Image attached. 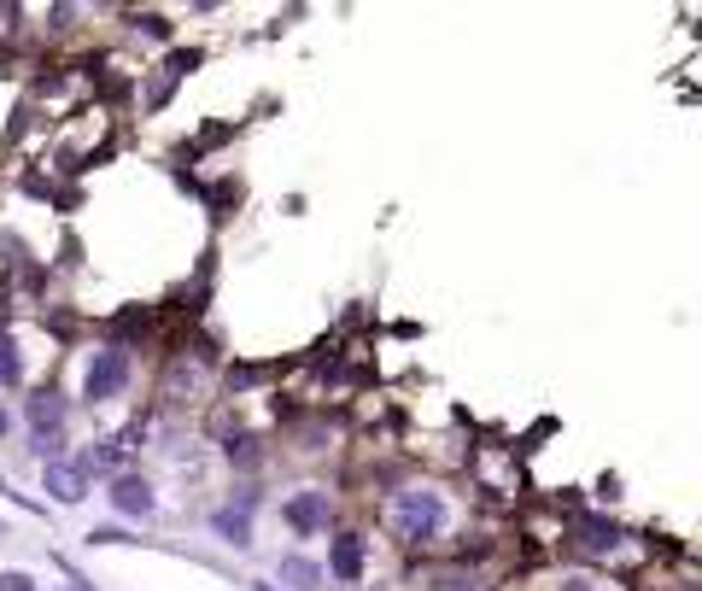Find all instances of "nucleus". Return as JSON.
<instances>
[{
  "label": "nucleus",
  "mask_w": 702,
  "mask_h": 591,
  "mask_svg": "<svg viewBox=\"0 0 702 591\" xmlns=\"http://www.w3.org/2000/svg\"><path fill=\"white\" fill-rule=\"evenodd\" d=\"M41 481H48V492L59 498V504H82V492H88V474L77 463H48Z\"/></svg>",
  "instance_id": "6"
},
{
  "label": "nucleus",
  "mask_w": 702,
  "mask_h": 591,
  "mask_svg": "<svg viewBox=\"0 0 702 591\" xmlns=\"http://www.w3.org/2000/svg\"><path fill=\"white\" fill-rule=\"evenodd\" d=\"M118 463H123V445L100 440V445H88V451H82V463H77V469H82V474H111Z\"/></svg>",
  "instance_id": "11"
},
{
  "label": "nucleus",
  "mask_w": 702,
  "mask_h": 591,
  "mask_svg": "<svg viewBox=\"0 0 702 591\" xmlns=\"http://www.w3.org/2000/svg\"><path fill=\"white\" fill-rule=\"evenodd\" d=\"M106 504L118 510V515H135V521H147L158 510V498H152V481L147 474H111V486H106Z\"/></svg>",
  "instance_id": "3"
},
{
  "label": "nucleus",
  "mask_w": 702,
  "mask_h": 591,
  "mask_svg": "<svg viewBox=\"0 0 702 591\" xmlns=\"http://www.w3.org/2000/svg\"><path fill=\"white\" fill-rule=\"evenodd\" d=\"M574 544H580V551H615L621 528H615V521H603V515H580L574 521Z\"/></svg>",
  "instance_id": "7"
},
{
  "label": "nucleus",
  "mask_w": 702,
  "mask_h": 591,
  "mask_svg": "<svg viewBox=\"0 0 702 591\" xmlns=\"http://www.w3.org/2000/svg\"><path fill=\"white\" fill-rule=\"evenodd\" d=\"M129 375H135L129 352L123 346H100L95 357H88V370H82V398L88 404H111L129 386Z\"/></svg>",
  "instance_id": "2"
},
{
  "label": "nucleus",
  "mask_w": 702,
  "mask_h": 591,
  "mask_svg": "<svg viewBox=\"0 0 702 591\" xmlns=\"http://www.w3.org/2000/svg\"><path fill=\"white\" fill-rule=\"evenodd\" d=\"M7 434H12V416H7V411H0V440H7Z\"/></svg>",
  "instance_id": "16"
},
{
  "label": "nucleus",
  "mask_w": 702,
  "mask_h": 591,
  "mask_svg": "<svg viewBox=\"0 0 702 591\" xmlns=\"http://www.w3.org/2000/svg\"><path fill=\"white\" fill-rule=\"evenodd\" d=\"M0 539H7V521H0Z\"/></svg>",
  "instance_id": "17"
},
{
  "label": "nucleus",
  "mask_w": 702,
  "mask_h": 591,
  "mask_svg": "<svg viewBox=\"0 0 702 591\" xmlns=\"http://www.w3.org/2000/svg\"><path fill=\"white\" fill-rule=\"evenodd\" d=\"M59 422H65V398H59V393H36V398H30V427H36V440L53 434Z\"/></svg>",
  "instance_id": "9"
},
{
  "label": "nucleus",
  "mask_w": 702,
  "mask_h": 591,
  "mask_svg": "<svg viewBox=\"0 0 702 591\" xmlns=\"http://www.w3.org/2000/svg\"><path fill=\"white\" fill-rule=\"evenodd\" d=\"M24 381V357H18V339L0 328V386H18Z\"/></svg>",
  "instance_id": "12"
},
{
  "label": "nucleus",
  "mask_w": 702,
  "mask_h": 591,
  "mask_svg": "<svg viewBox=\"0 0 702 591\" xmlns=\"http://www.w3.org/2000/svg\"><path fill=\"white\" fill-rule=\"evenodd\" d=\"M141 30H147V36H158V41H165V36H170V18H158V12H147V18H141Z\"/></svg>",
  "instance_id": "15"
},
{
  "label": "nucleus",
  "mask_w": 702,
  "mask_h": 591,
  "mask_svg": "<svg viewBox=\"0 0 702 591\" xmlns=\"http://www.w3.org/2000/svg\"><path fill=\"white\" fill-rule=\"evenodd\" d=\"M229 463H258V440H229Z\"/></svg>",
  "instance_id": "14"
},
{
  "label": "nucleus",
  "mask_w": 702,
  "mask_h": 591,
  "mask_svg": "<svg viewBox=\"0 0 702 591\" xmlns=\"http://www.w3.org/2000/svg\"><path fill=\"white\" fill-rule=\"evenodd\" d=\"M211 533H217L223 544H235V551H246V544H253V521H246L240 510H217V515H211Z\"/></svg>",
  "instance_id": "8"
},
{
  "label": "nucleus",
  "mask_w": 702,
  "mask_h": 591,
  "mask_svg": "<svg viewBox=\"0 0 702 591\" xmlns=\"http://www.w3.org/2000/svg\"><path fill=\"white\" fill-rule=\"evenodd\" d=\"M281 580H287V585H299V591H323L328 574H323V568H316L310 556H281Z\"/></svg>",
  "instance_id": "10"
},
{
  "label": "nucleus",
  "mask_w": 702,
  "mask_h": 591,
  "mask_svg": "<svg viewBox=\"0 0 702 591\" xmlns=\"http://www.w3.org/2000/svg\"><path fill=\"white\" fill-rule=\"evenodd\" d=\"M0 591H36V580L24 574V568H7V574H0Z\"/></svg>",
  "instance_id": "13"
},
{
  "label": "nucleus",
  "mask_w": 702,
  "mask_h": 591,
  "mask_svg": "<svg viewBox=\"0 0 702 591\" xmlns=\"http://www.w3.org/2000/svg\"><path fill=\"white\" fill-rule=\"evenodd\" d=\"M281 521H287L293 533H323V528H328V492H323V486L293 492L287 504H281Z\"/></svg>",
  "instance_id": "4"
},
{
  "label": "nucleus",
  "mask_w": 702,
  "mask_h": 591,
  "mask_svg": "<svg viewBox=\"0 0 702 591\" xmlns=\"http://www.w3.org/2000/svg\"><path fill=\"white\" fill-rule=\"evenodd\" d=\"M445 498L434 492V486H404L398 498H393V528H398V539H411V544H427V539H439L445 533Z\"/></svg>",
  "instance_id": "1"
},
{
  "label": "nucleus",
  "mask_w": 702,
  "mask_h": 591,
  "mask_svg": "<svg viewBox=\"0 0 702 591\" xmlns=\"http://www.w3.org/2000/svg\"><path fill=\"white\" fill-rule=\"evenodd\" d=\"M364 562H369V544H364V533H339V539L328 544V574H334V580L357 585V580H364Z\"/></svg>",
  "instance_id": "5"
}]
</instances>
